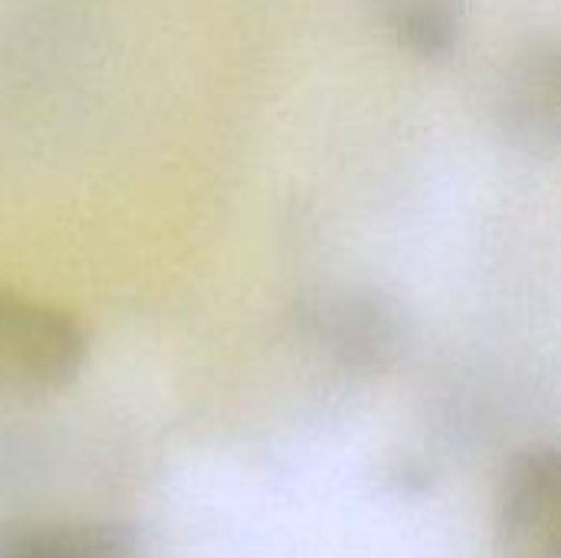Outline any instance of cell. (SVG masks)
<instances>
[{"mask_svg": "<svg viewBox=\"0 0 561 558\" xmlns=\"http://www.w3.org/2000/svg\"><path fill=\"white\" fill-rule=\"evenodd\" d=\"M319 319L322 329H332V342L345 358H375L391 342V319L368 299H342Z\"/></svg>", "mask_w": 561, "mask_h": 558, "instance_id": "obj_4", "label": "cell"}, {"mask_svg": "<svg viewBox=\"0 0 561 558\" xmlns=\"http://www.w3.org/2000/svg\"><path fill=\"white\" fill-rule=\"evenodd\" d=\"M404 36H408L414 46L434 53V49H440V46L450 43V36H454V20H450L447 10H440V7H434V3H424V7H417V10H411V13L404 16Z\"/></svg>", "mask_w": 561, "mask_h": 558, "instance_id": "obj_5", "label": "cell"}, {"mask_svg": "<svg viewBox=\"0 0 561 558\" xmlns=\"http://www.w3.org/2000/svg\"><path fill=\"white\" fill-rule=\"evenodd\" d=\"M493 526L506 558H561V457L552 444L526 447L510 460Z\"/></svg>", "mask_w": 561, "mask_h": 558, "instance_id": "obj_2", "label": "cell"}, {"mask_svg": "<svg viewBox=\"0 0 561 558\" xmlns=\"http://www.w3.org/2000/svg\"><path fill=\"white\" fill-rule=\"evenodd\" d=\"M0 558H141V539L122 520L0 523Z\"/></svg>", "mask_w": 561, "mask_h": 558, "instance_id": "obj_3", "label": "cell"}, {"mask_svg": "<svg viewBox=\"0 0 561 558\" xmlns=\"http://www.w3.org/2000/svg\"><path fill=\"white\" fill-rule=\"evenodd\" d=\"M89 355L85 329L59 306L0 289V398L69 388Z\"/></svg>", "mask_w": 561, "mask_h": 558, "instance_id": "obj_1", "label": "cell"}]
</instances>
